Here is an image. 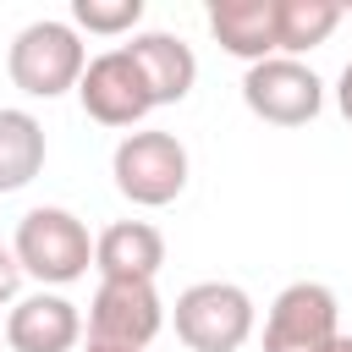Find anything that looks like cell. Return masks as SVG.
Returning <instances> with one entry per match:
<instances>
[{"label":"cell","mask_w":352,"mask_h":352,"mask_svg":"<svg viewBox=\"0 0 352 352\" xmlns=\"http://www.w3.org/2000/svg\"><path fill=\"white\" fill-rule=\"evenodd\" d=\"M99 280H154L165 270V236L148 220H116L94 236Z\"/></svg>","instance_id":"obj_11"},{"label":"cell","mask_w":352,"mask_h":352,"mask_svg":"<svg viewBox=\"0 0 352 352\" xmlns=\"http://www.w3.org/2000/svg\"><path fill=\"white\" fill-rule=\"evenodd\" d=\"M77 99H82V116L99 121V126H116V132H138L143 116L154 110L148 88H143V72L132 66L126 50H104L82 66V82H77Z\"/></svg>","instance_id":"obj_8"},{"label":"cell","mask_w":352,"mask_h":352,"mask_svg":"<svg viewBox=\"0 0 352 352\" xmlns=\"http://www.w3.org/2000/svg\"><path fill=\"white\" fill-rule=\"evenodd\" d=\"M341 341V302L324 280H292L264 314V352H330Z\"/></svg>","instance_id":"obj_5"},{"label":"cell","mask_w":352,"mask_h":352,"mask_svg":"<svg viewBox=\"0 0 352 352\" xmlns=\"http://www.w3.org/2000/svg\"><path fill=\"white\" fill-rule=\"evenodd\" d=\"M336 110L352 121V60L341 66V77H336Z\"/></svg>","instance_id":"obj_17"},{"label":"cell","mask_w":352,"mask_h":352,"mask_svg":"<svg viewBox=\"0 0 352 352\" xmlns=\"http://www.w3.org/2000/svg\"><path fill=\"white\" fill-rule=\"evenodd\" d=\"M44 121L22 104H0V192H22L44 170Z\"/></svg>","instance_id":"obj_13"},{"label":"cell","mask_w":352,"mask_h":352,"mask_svg":"<svg viewBox=\"0 0 352 352\" xmlns=\"http://www.w3.org/2000/svg\"><path fill=\"white\" fill-rule=\"evenodd\" d=\"M11 352H77L82 341V308L60 292H28L11 302L6 324H0Z\"/></svg>","instance_id":"obj_9"},{"label":"cell","mask_w":352,"mask_h":352,"mask_svg":"<svg viewBox=\"0 0 352 352\" xmlns=\"http://www.w3.org/2000/svg\"><path fill=\"white\" fill-rule=\"evenodd\" d=\"M121 50H126L132 66L143 72V88H148L154 110H160V104H182V99L192 94V82H198V55H192L187 38H176V33H165V28H143V33H132V44H121Z\"/></svg>","instance_id":"obj_10"},{"label":"cell","mask_w":352,"mask_h":352,"mask_svg":"<svg viewBox=\"0 0 352 352\" xmlns=\"http://www.w3.org/2000/svg\"><path fill=\"white\" fill-rule=\"evenodd\" d=\"M11 253H16V270L33 275L44 292L55 286H72L94 270V236L88 226L60 209V204H38L16 220V236H11Z\"/></svg>","instance_id":"obj_1"},{"label":"cell","mask_w":352,"mask_h":352,"mask_svg":"<svg viewBox=\"0 0 352 352\" xmlns=\"http://www.w3.org/2000/svg\"><path fill=\"white\" fill-rule=\"evenodd\" d=\"M330 352H352V336H341V341H336V346H330Z\"/></svg>","instance_id":"obj_19"},{"label":"cell","mask_w":352,"mask_h":352,"mask_svg":"<svg viewBox=\"0 0 352 352\" xmlns=\"http://www.w3.org/2000/svg\"><path fill=\"white\" fill-rule=\"evenodd\" d=\"M187 176H192V160H187V143L176 132H160V126H138L116 143L110 154V182L126 204L138 209H165L187 192Z\"/></svg>","instance_id":"obj_3"},{"label":"cell","mask_w":352,"mask_h":352,"mask_svg":"<svg viewBox=\"0 0 352 352\" xmlns=\"http://www.w3.org/2000/svg\"><path fill=\"white\" fill-rule=\"evenodd\" d=\"M209 33L226 55L258 66L270 55H280L275 38V0H214L209 6Z\"/></svg>","instance_id":"obj_12"},{"label":"cell","mask_w":352,"mask_h":352,"mask_svg":"<svg viewBox=\"0 0 352 352\" xmlns=\"http://www.w3.org/2000/svg\"><path fill=\"white\" fill-rule=\"evenodd\" d=\"M82 324H88V341L148 352V341L165 330V302H160L154 280H99Z\"/></svg>","instance_id":"obj_7"},{"label":"cell","mask_w":352,"mask_h":352,"mask_svg":"<svg viewBox=\"0 0 352 352\" xmlns=\"http://www.w3.org/2000/svg\"><path fill=\"white\" fill-rule=\"evenodd\" d=\"M170 324L187 352H242L258 324V308L236 280H192L187 292H176Z\"/></svg>","instance_id":"obj_4"},{"label":"cell","mask_w":352,"mask_h":352,"mask_svg":"<svg viewBox=\"0 0 352 352\" xmlns=\"http://www.w3.org/2000/svg\"><path fill=\"white\" fill-rule=\"evenodd\" d=\"M66 22L94 38H132L143 22V0H72Z\"/></svg>","instance_id":"obj_15"},{"label":"cell","mask_w":352,"mask_h":352,"mask_svg":"<svg viewBox=\"0 0 352 352\" xmlns=\"http://www.w3.org/2000/svg\"><path fill=\"white\" fill-rule=\"evenodd\" d=\"M22 297V270H16V253L0 242V302H16Z\"/></svg>","instance_id":"obj_16"},{"label":"cell","mask_w":352,"mask_h":352,"mask_svg":"<svg viewBox=\"0 0 352 352\" xmlns=\"http://www.w3.org/2000/svg\"><path fill=\"white\" fill-rule=\"evenodd\" d=\"M242 104L270 126H308L324 110V82L308 60L270 55L242 72Z\"/></svg>","instance_id":"obj_6"},{"label":"cell","mask_w":352,"mask_h":352,"mask_svg":"<svg viewBox=\"0 0 352 352\" xmlns=\"http://www.w3.org/2000/svg\"><path fill=\"white\" fill-rule=\"evenodd\" d=\"M82 66H88V44L72 22L60 16H38L28 22L11 50H6V77L11 88H22L28 99H60V94H77L82 82Z\"/></svg>","instance_id":"obj_2"},{"label":"cell","mask_w":352,"mask_h":352,"mask_svg":"<svg viewBox=\"0 0 352 352\" xmlns=\"http://www.w3.org/2000/svg\"><path fill=\"white\" fill-rule=\"evenodd\" d=\"M341 6L336 0H275V38H280V55L302 60L308 50H319L336 28H341Z\"/></svg>","instance_id":"obj_14"},{"label":"cell","mask_w":352,"mask_h":352,"mask_svg":"<svg viewBox=\"0 0 352 352\" xmlns=\"http://www.w3.org/2000/svg\"><path fill=\"white\" fill-rule=\"evenodd\" d=\"M82 352H138V346H104V341H88Z\"/></svg>","instance_id":"obj_18"}]
</instances>
